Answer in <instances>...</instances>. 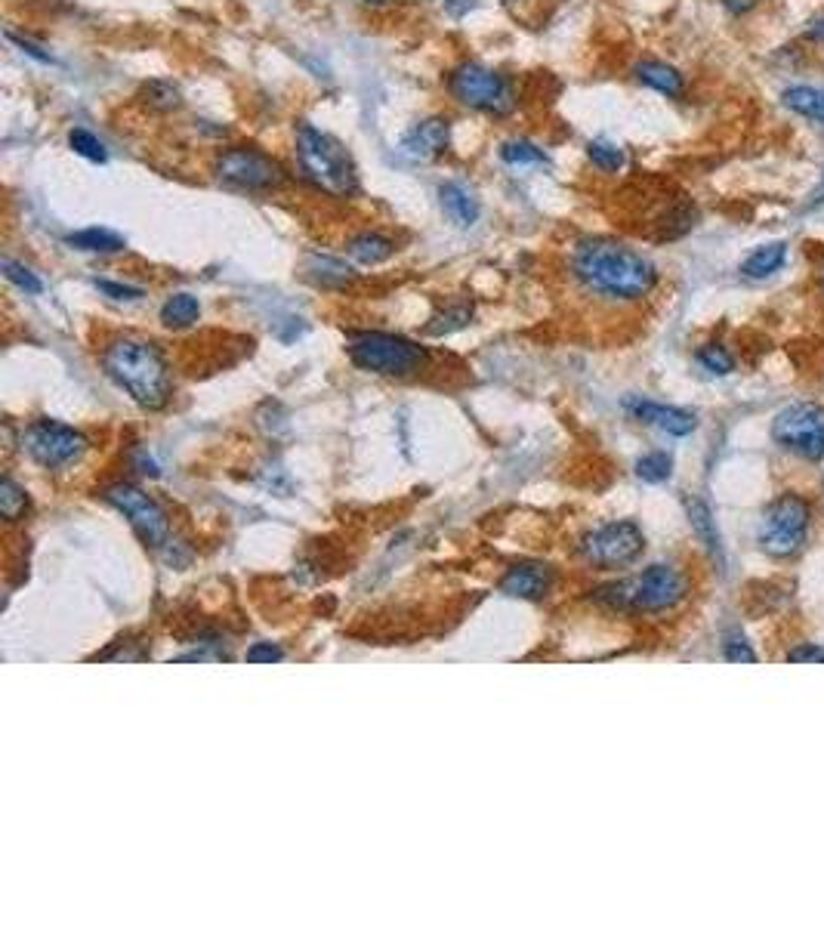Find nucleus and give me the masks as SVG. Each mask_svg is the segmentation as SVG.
Instances as JSON below:
<instances>
[{"mask_svg": "<svg viewBox=\"0 0 824 926\" xmlns=\"http://www.w3.org/2000/svg\"><path fill=\"white\" fill-rule=\"evenodd\" d=\"M571 272L590 294L633 303L655 291L658 269L639 251L608 238L581 241L571 254Z\"/></svg>", "mask_w": 824, "mask_h": 926, "instance_id": "obj_1", "label": "nucleus"}, {"mask_svg": "<svg viewBox=\"0 0 824 926\" xmlns=\"http://www.w3.org/2000/svg\"><path fill=\"white\" fill-rule=\"evenodd\" d=\"M102 368L124 389V393L149 411H158L170 402L173 377L164 352L136 337H118L102 349Z\"/></svg>", "mask_w": 824, "mask_h": 926, "instance_id": "obj_2", "label": "nucleus"}, {"mask_svg": "<svg viewBox=\"0 0 824 926\" xmlns=\"http://www.w3.org/2000/svg\"><path fill=\"white\" fill-rule=\"evenodd\" d=\"M297 161L306 180L325 195L352 198L358 192V170L349 149L331 133L312 124H297Z\"/></svg>", "mask_w": 824, "mask_h": 926, "instance_id": "obj_3", "label": "nucleus"}, {"mask_svg": "<svg viewBox=\"0 0 824 926\" xmlns=\"http://www.w3.org/2000/svg\"><path fill=\"white\" fill-rule=\"evenodd\" d=\"M686 578L673 565H652L639 578L602 587L599 599L615 605V609H630V612H667L673 605L686 599Z\"/></svg>", "mask_w": 824, "mask_h": 926, "instance_id": "obj_4", "label": "nucleus"}, {"mask_svg": "<svg viewBox=\"0 0 824 926\" xmlns=\"http://www.w3.org/2000/svg\"><path fill=\"white\" fill-rule=\"evenodd\" d=\"M448 93L467 109L507 118L519 105L513 81L482 62H460L448 75Z\"/></svg>", "mask_w": 824, "mask_h": 926, "instance_id": "obj_5", "label": "nucleus"}, {"mask_svg": "<svg viewBox=\"0 0 824 926\" xmlns=\"http://www.w3.org/2000/svg\"><path fill=\"white\" fill-rule=\"evenodd\" d=\"M349 359L362 371H374L386 377H411L426 365V349L399 334L365 331V334L352 337Z\"/></svg>", "mask_w": 824, "mask_h": 926, "instance_id": "obj_6", "label": "nucleus"}, {"mask_svg": "<svg viewBox=\"0 0 824 926\" xmlns=\"http://www.w3.org/2000/svg\"><path fill=\"white\" fill-rule=\"evenodd\" d=\"M213 173L220 183L241 192H272L288 183V170L257 146H229L217 152Z\"/></svg>", "mask_w": 824, "mask_h": 926, "instance_id": "obj_7", "label": "nucleus"}, {"mask_svg": "<svg viewBox=\"0 0 824 926\" xmlns=\"http://www.w3.org/2000/svg\"><path fill=\"white\" fill-rule=\"evenodd\" d=\"M809 504L800 494H781L778 501L766 510L760 525V544L769 556H794L809 531Z\"/></svg>", "mask_w": 824, "mask_h": 926, "instance_id": "obj_8", "label": "nucleus"}, {"mask_svg": "<svg viewBox=\"0 0 824 926\" xmlns=\"http://www.w3.org/2000/svg\"><path fill=\"white\" fill-rule=\"evenodd\" d=\"M581 556L596 565V568H624L630 562H636L646 550V534L639 531L636 522L621 519V522H608L596 531H590L587 538L578 544Z\"/></svg>", "mask_w": 824, "mask_h": 926, "instance_id": "obj_9", "label": "nucleus"}, {"mask_svg": "<svg viewBox=\"0 0 824 926\" xmlns=\"http://www.w3.org/2000/svg\"><path fill=\"white\" fill-rule=\"evenodd\" d=\"M772 439L806 460L824 457V408L797 402L772 420Z\"/></svg>", "mask_w": 824, "mask_h": 926, "instance_id": "obj_10", "label": "nucleus"}, {"mask_svg": "<svg viewBox=\"0 0 824 926\" xmlns=\"http://www.w3.org/2000/svg\"><path fill=\"white\" fill-rule=\"evenodd\" d=\"M105 501L115 504L124 513V519L133 525V531L149 547H164L167 544V534H170L167 513L152 501L146 491H139L136 485H127V482H118V485H112L109 491H105Z\"/></svg>", "mask_w": 824, "mask_h": 926, "instance_id": "obj_11", "label": "nucleus"}, {"mask_svg": "<svg viewBox=\"0 0 824 926\" xmlns=\"http://www.w3.org/2000/svg\"><path fill=\"white\" fill-rule=\"evenodd\" d=\"M25 448L41 467L56 470L71 460H78L87 448V439L75 430V426H65L59 420H38L28 426Z\"/></svg>", "mask_w": 824, "mask_h": 926, "instance_id": "obj_12", "label": "nucleus"}, {"mask_svg": "<svg viewBox=\"0 0 824 926\" xmlns=\"http://www.w3.org/2000/svg\"><path fill=\"white\" fill-rule=\"evenodd\" d=\"M451 142V121L436 115V118H426L420 124H414L405 139H402V152L411 158V161H433L439 158Z\"/></svg>", "mask_w": 824, "mask_h": 926, "instance_id": "obj_13", "label": "nucleus"}, {"mask_svg": "<svg viewBox=\"0 0 824 926\" xmlns=\"http://www.w3.org/2000/svg\"><path fill=\"white\" fill-rule=\"evenodd\" d=\"M553 581L556 572L547 562H522L500 578V590L516 599H544L553 590Z\"/></svg>", "mask_w": 824, "mask_h": 926, "instance_id": "obj_14", "label": "nucleus"}, {"mask_svg": "<svg viewBox=\"0 0 824 926\" xmlns=\"http://www.w3.org/2000/svg\"><path fill=\"white\" fill-rule=\"evenodd\" d=\"M627 411L633 417H639L642 423L658 426V430H664L667 436H689V433H695V426H698V417L692 411L670 408V405H655V402H646V399H630Z\"/></svg>", "mask_w": 824, "mask_h": 926, "instance_id": "obj_15", "label": "nucleus"}, {"mask_svg": "<svg viewBox=\"0 0 824 926\" xmlns=\"http://www.w3.org/2000/svg\"><path fill=\"white\" fill-rule=\"evenodd\" d=\"M439 201L445 207V213L451 217V223H457L460 229H470L479 220V201L473 198V192L460 183H442L439 186Z\"/></svg>", "mask_w": 824, "mask_h": 926, "instance_id": "obj_16", "label": "nucleus"}, {"mask_svg": "<svg viewBox=\"0 0 824 926\" xmlns=\"http://www.w3.org/2000/svg\"><path fill=\"white\" fill-rule=\"evenodd\" d=\"M633 75H636V81L639 84H646V87H652V90H658V93H664V96H679L683 93V75L673 68V65H667V62H655V59H646V62H639L636 68H633Z\"/></svg>", "mask_w": 824, "mask_h": 926, "instance_id": "obj_17", "label": "nucleus"}, {"mask_svg": "<svg viewBox=\"0 0 824 926\" xmlns=\"http://www.w3.org/2000/svg\"><path fill=\"white\" fill-rule=\"evenodd\" d=\"M396 254V241L380 235V232H362L349 241V257L358 260L362 266H380Z\"/></svg>", "mask_w": 824, "mask_h": 926, "instance_id": "obj_18", "label": "nucleus"}, {"mask_svg": "<svg viewBox=\"0 0 824 926\" xmlns=\"http://www.w3.org/2000/svg\"><path fill=\"white\" fill-rule=\"evenodd\" d=\"M75 251H87V254H118L127 247V241L112 232V229H99V226H90V229H81V232H71L65 238Z\"/></svg>", "mask_w": 824, "mask_h": 926, "instance_id": "obj_19", "label": "nucleus"}, {"mask_svg": "<svg viewBox=\"0 0 824 926\" xmlns=\"http://www.w3.org/2000/svg\"><path fill=\"white\" fill-rule=\"evenodd\" d=\"M201 318V303L192 294H173L167 297V303L161 306V325L170 331H183L192 328Z\"/></svg>", "mask_w": 824, "mask_h": 926, "instance_id": "obj_20", "label": "nucleus"}, {"mask_svg": "<svg viewBox=\"0 0 824 926\" xmlns=\"http://www.w3.org/2000/svg\"><path fill=\"white\" fill-rule=\"evenodd\" d=\"M784 260H787V247L781 241L763 244V247H757V251L741 263V272L747 278H769L772 272H778L784 266Z\"/></svg>", "mask_w": 824, "mask_h": 926, "instance_id": "obj_21", "label": "nucleus"}, {"mask_svg": "<svg viewBox=\"0 0 824 926\" xmlns=\"http://www.w3.org/2000/svg\"><path fill=\"white\" fill-rule=\"evenodd\" d=\"M781 99H784L787 109L797 112L800 118L824 124V90H818V87H791V90H784Z\"/></svg>", "mask_w": 824, "mask_h": 926, "instance_id": "obj_22", "label": "nucleus"}, {"mask_svg": "<svg viewBox=\"0 0 824 926\" xmlns=\"http://www.w3.org/2000/svg\"><path fill=\"white\" fill-rule=\"evenodd\" d=\"M470 318H473V303H467V300H451L442 312L433 315V322L426 325V334H433V337L454 334V331H460V328H467Z\"/></svg>", "mask_w": 824, "mask_h": 926, "instance_id": "obj_23", "label": "nucleus"}, {"mask_svg": "<svg viewBox=\"0 0 824 926\" xmlns=\"http://www.w3.org/2000/svg\"><path fill=\"white\" fill-rule=\"evenodd\" d=\"M139 96L152 112H176L179 105H183V93H179V87L173 81H164V78L149 81L146 87H142Z\"/></svg>", "mask_w": 824, "mask_h": 926, "instance_id": "obj_24", "label": "nucleus"}, {"mask_svg": "<svg viewBox=\"0 0 824 926\" xmlns=\"http://www.w3.org/2000/svg\"><path fill=\"white\" fill-rule=\"evenodd\" d=\"M686 507H689V519H692V528H695V534H698V541H701L713 556H720V531H716V522H713L707 504H704V501H695V497H692V501H689Z\"/></svg>", "mask_w": 824, "mask_h": 926, "instance_id": "obj_25", "label": "nucleus"}, {"mask_svg": "<svg viewBox=\"0 0 824 926\" xmlns=\"http://www.w3.org/2000/svg\"><path fill=\"white\" fill-rule=\"evenodd\" d=\"M670 473H673V457H670L667 451H652V454H646V457L636 460V476H639L642 482L658 485V482L670 479Z\"/></svg>", "mask_w": 824, "mask_h": 926, "instance_id": "obj_26", "label": "nucleus"}, {"mask_svg": "<svg viewBox=\"0 0 824 926\" xmlns=\"http://www.w3.org/2000/svg\"><path fill=\"white\" fill-rule=\"evenodd\" d=\"M587 158L602 173H618L624 167V152L615 146V142H608V139H593L590 146H587Z\"/></svg>", "mask_w": 824, "mask_h": 926, "instance_id": "obj_27", "label": "nucleus"}, {"mask_svg": "<svg viewBox=\"0 0 824 926\" xmlns=\"http://www.w3.org/2000/svg\"><path fill=\"white\" fill-rule=\"evenodd\" d=\"M25 510H28V494H25V488H19L13 479L0 482V516H4L7 522H16V519L25 516Z\"/></svg>", "mask_w": 824, "mask_h": 926, "instance_id": "obj_28", "label": "nucleus"}, {"mask_svg": "<svg viewBox=\"0 0 824 926\" xmlns=\"http://www.w3.org/2000/svg\"><path fill=\"white\" fill-rule=\"evenodd\" d=\"M500 158L513 167H522V164H547V155L544 149H537L534 142L528 139H513V142H504L500 146Z\"/></svg>", "mask_w": 824, "mask_h": 926, "instance_id": "obj_29", "label": "nucleus"}, {"mask_svg": "<svg viewBox=\"0 0 824 926\" xmlns=\"http://www.w3.org/2000/svg\"><path fill=\"white\" fill-rule=\"evenodd\" d=\"M68 146L75 149L81 158L93 161V164H105V161H109V152H105V146H102V142H99L90 130H84V127H75V130L68 133Z\"/></svg>", "mask_w": 824, "mask_h": 926, "instance_id": "obj_30", "label": "nucleus"}, {"mask_svg": "<svg viewBox=\"0 0 824 926\" xmlns=\"http://www.w3.org/2000/svg\"><path fill=\"white\" fill-rule=\"evenodd\" d=\"M4 275H7V281H13L19 291H25V294H44V281L34 275L28 266H22V263H16V260H10V257H4Z\"/></svg>", "mask_w": 824, "mask_h": 926, "instance_id": "obj_31", "label": "nucleus"}, {"mask_svg": "<svg viewBox=\"0 0 824 926\" xmlns=\"http://www.w3.org/2000/svg\"><path fill=\"white\" fill-rule=\"evenodd\" d=\"M698 362H701L707 371H713V374H732V368H735V359L729 355V349L720 346V343L701 346V349H698Z\"/></svg>", "mask_w": 824, "mask_h": 926, "instance_id": "obj_32", "label": "nucleus"}, {"mask_svg": "<svg viewBox=\"0 0 824 926\" xmlns=\"http://www.w3.org/2000/svg\"><path fill=\"white\" fill-rule=\"evenodd\" d=\"M309 272H315V278L321 281V284H328V281H337V284H343V281H349L352 278V269L349 266H343L340 260H331V257H309Z\"/></svg>", "mask_w": 824, "mask_h": 926, "instance_id": "obj_33", "label": "nucleus"}, {"mask_svg": "<svg viewBox=\"0 0 824 926\" xmlns=\"http://www.w3.org/2000/svg\"><path fill=\"white\" fill-rule=\"evenodd\" d=\"M93 284H96V291H102L105 297H112V300H139V297H146V291H142V288H130V284H121V281L96 278Z\"/></svg>", "mask_w": 824, "mask_h": 926, "instance_id": "obj_34", "label": "nucleus"}, {"mask_svg": "<svg viewBox=\"0 0 824 926\" xmlns=\"http://www.w3.org/2000/svg\"><path fill=\"white\" fill-rule=\"evenodd\" d=\"M726 661H732V664H754L757 652L747 646V639L741 633H732L726 639Z\"/></svg>", "mask_w": 824, "mask_h": 926, "instance_id": "obj_35", "label": "nucleus"}, {"mask_svg": "<svg viewBox=\"0 0 824 926\" xmlns=\"http://www.w3.org/2000/svg\"><path fill=\"white\" fill-rule=\"evenodd\" d=\"M281 658H284V652L275 643H257L254 649H247L250 664H278Z\"/></svg>", "mask_w": 824, "mask_h": 926, "instance_id": "obj_36", "label": "nucleus"}, {"mask_svg": "<svg viewBox=\"0 0 824 926\" xmlns=\"http://www.w3.org/2000/svg\"><path fill=\"white\" fill-rule=\"evenodd\" d=\"M787 661L791 664H821L824 661V649L821 646H797L794 652H787Z\"/></svg>", "mask_w": 824, "mask_h": 926, "instance_id": "obj_37", "label": "nucleus"}, {"mask_svg": "<svg viewBox=\"0 0 824 926\" xmlns=\"http://www.w3.org/2000/svg\"><path fill=\"white\" fill-rule=\"evenodd\" d=\"M7 41H10V44H16V47H22V53H28L31 59H38V62H53V56H50V53H44L41 47H34L31 41L19 38V34H13V31H7Z\"/></svg>", "mask_w": 824, "mask_h": 926, "instance_id": "obj_38", "label": "nucleus"}, {"mask_svg": "<svg viewBox=\"0 0 824 926\" xmlns=\"http://www.w3.org/2000/svg\"><path fill=\"white\" fill-rule=\"evenodd\" d=\"M806 41H812L815 47H824V13H818L815 19H809V25H806Z\"/></svg>", "mask_w": 824, "mask_h": 926, "instance_id": "obj_39", "label": "nucleus"}, {"mask_svg": "<svg viewBox=\"0 0 824 926\" xmlns=\"http://www.w3.org/2000/svg\"><path fill=\"white\" fill-rule=\"evenodd\" d=\"M476 7V0H445V10L454 16V19H460L463 13H470Z\"/></svg>", "mask_w": 824, "mask_h": 926, "instance_id": "obj_40", "label": "nucleus"}, {"mask_svg": "<svg viewBox=\"0 0 824 926\" xmlns=\"http://www.w3.org/2000/svg\"><path fill=\"white\" fill-rule=\"evenodd\" d=\"M723 4H726V10H729V13L741 16V13H747L750 7H754L757 0H723Z\"/></svg>", "mask_w": 824, "mask_h": 926, "instance_id": "obj_41", "label": "nucleus"}, {"mask_svg": "<svg viewBox=\"0 0 824 926\" xmlns=\"http://www.w3.org/2000/svg\"><path fill=\"white\" fill-rule=\"evenodd\" d=\"M368 4H392V0H368Z\"/></svg>", "mask_w": 824, "mask_h": 926, "instance_id": "obj_42", "label": "nucleus"}]
</instances>
